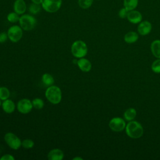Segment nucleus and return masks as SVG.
Masks as SVG:
<instances>
[{
	"label": "nucleus",
	"instance_id": "0eeeda50",
	"mask_svg": "<svg viewBox=\"0 0 160 160\" xmlns=\"http://www.w3.org/2000/svg\"><path fill=\"white\" fill-rule=\"evenodd\" d=\"M4 140L7 144L13 149H18L21 146V139L12 132H8L4 136Z\"/></svg>",
	"mask_w": 160,
	"mask_h": 160
},
{
	"label": "nucleus",
	"instance_id": "aec40b11",
	"mask_svg": "<svg viewBox=\"0 0 160 160\" xmlns=\"http://www.w3.org/2000/svg\"><path fill=\"white\" fill-rule=\"evenodd\" d=\"M42 81L44 83V84L47 86H51L54 82L53 77L50 74H48V73H45L42 75Z\"/></svg>",
	"mask_w": 160,
	"mask_h": 160
},
{
	"label": "nucleus",
	"instance_id": "4be33fe9",
	"mask_svg": "<svg viewBox=\"0 0 160 160\" xmlns=\"http://www.w3.org/2000/svg\"><path fill=\"white\" fill-rule=\"evenodd\" d=\"M93 1L94 0H78V3L81 8L86 9L92 6Z\"/></svg>",
	"mask_w": 160,
	"mask_h": 160
},
{
	"label": "nucleus",
	"instance_id": "f3484780",
	"mask_svg": "<svg viewBox=\"0 0 160 160\" xmlns=\"http://www.w3.org/2000/svg\"><path fill=\"white\" fill-rule=\"evenodd\" d=\"M139 35L134 31H129L127 32L124 36V40L126 42L131 44L136 42L138 40Z\"/></svg>",
	"mask_w": 160,
	"mask_h": 160
},
{
	"label": "nucleus",
	"instance_id": "f03ea898",
	"mask_svg": "<svg viewBox=\"0 0 160 160\" xmlns=\"http://www.w3.org/2000/svg\"><path fill=\"white\" fill-rule=\"evenodd\" d=\"M45 96L49 102L56 104L59 103L61 101L62 92L59 87L51 86L47 88L45 92Z\"/></svg>",
	"mask_w": 160,
	"mask_h": 160
},
{
	"label": "nucleus",
	"instance_id": "bb28decb",
	"mask_svg": "<svg viewBox=\"0 0 160 160\" xmlns=\"http://www.w3.org/2000/svg\"><path fill=\"white\" fill-rule=\"evenodd\" d=\"M34 142L29 139H26L22 141V142H21V146L26 148V149H30L31 148H32L34 146Z\"/></svg>",
	"mask_w": 160,
	"mask_h": 160
},
{
	"label": "nucleus",
	"instance_id": "4468645a",
	"mask_svg": "<svg viewBox=\"0 0 160 160\" xmlns=\"http://www.w3.org/2000/svg\"><path fill=\"white\" fill-rule=\"evenodd\" d=\"M63 158L64 153L59 149H53L48 154V158L49 160H61Z\"/></svg>",
	"mask_w": 160,
	"mask_h": 160
},
{
	"label": "nucleus",
	"instance_id": "9b49d317",
	"mask_svg": "<svg viewBox=\"0 0 160 160\" xmlns=\"http://www.w3.org/2000/svg\"><path fill=\"white\" fill-rule=\"evenodd\" d=\"M126 18L128 21L132 24H139L142 21V16L139 11L133 9L128 11Z\"/></svg>",
	"mask_w": 160,
	"mask_h": 160
},
{
	"label": "nucleus",
	"instance_id": "5701e85b",
	"mask_svg": "<svg viewBox=\"0 0 160 160\" xmlns=\"http://www.w3.org/2000/svg\"><path fill=\"white\" fill-rule=\"evenodd\" d=\"M10 95V92L9 89L6 87H0V99L6 100L8 99Z\"/></svg>",
	"mask_w": 160,
	"mask_h": 160
},
{
	"label": "nucleus",
	"instance_id": "39448f33",
	"mask_svg": "<svg viewBox=\"0 0 160 160\" xmlns=\"http://www.w3.org/2000/svg\"><path fill=\"white\" fill-rule=\"evenodd\" d=\"M62 0H43L42 8L46 12L53 13L57 12L61 7Z\"/></svg>",
	"mask_w": 160,
	"mask_h": 160
},
{
	"label": "nucleus",
	"instance_id": "a878e982",
	"mask_svg": "<svg viewBox=\"0 0 160 160\" xmlns=\"http://www.w3.org/2000/svg\"><path fill=\"white\" fill-rule=\"evenodd\" d=\"M151 69L155 73H160V59L155 60L152 63Z\"/></svg>",
	"mask_w": 160,
	"mask_h": 160
},
{
	"label": "nucleus",
	"instance_id": "f257e3e1",
	"mask_svg": "<svg viewBox=\"0 0 160 160\" xmlns=\"http://www.w3.org/2000/svg\"><path fill=\"white\" fill-rule=\"evenodd\" d=\"M126 132L127 135L133 139L141 138L144 132L142 125L136 121H131L126 126Z\"/></svg>",
	"mask_w": 160,
	"mask_h": 160
},
{
	"label": "nucleus",
	"instance_id": "6e6552de",
	"mask_svg": "<svg viewBox=\"0 0 160 160\" xmlns=\"http://www.w3.org/2000/svg\"><path fill=\"white\" fill-rule=\"evenodd\" d=\"M126 126V124L124 119L119 117L112 118L109 122V127L114 132L122 131L125 129Z\"/></svg>",
	"mask_w": 160,
	"mask_h": 160
},
{
	"label": "nucleus",
	"instance_id": "c85d7f7f",
	"mask_svg": "<svg viewBox=\"0 0 160 160\" xmlns=\"http://www.w3.org/2000/svg\"><path fill=\"white\" fill-rule=\"evenodd\" d=\"M8 38V36L7 33H6L4 32H1L0 33V43H3V42H6Z\"/></svg>",
	"mask_w": 160,
	"mask_h": 160
},
{
	"label": "nucleus",
	"instance_id": "7ed1b4c3",
	"mask_svg": "<svg viewBox=\"0 0 160 160\" xmlns=\"http://www.w3.org/2000/svg\"><path fill=\"white\" fill-rule=\"evenodd\" d=\"M19 22L21 28L23 30L31 31L35 28L37 24V20L32 15L23 14L19 18Z\"/></svg>",
	"mask_w": 160,
	"mask_h": 160
},
{
	"label": "nucleus",
	"instance_id": "7c9ffc66",
	"mask_svg": "<svg viewBox=\"0 0 160 160\" xmlns=\"http://www.w3.org/2000/svg\"><path fill=\"white\" fill-rule=\"evenodd\" d=\"M42 1L43 0H31L32 3H34V4H39V5H41Z\"/></svg>",
	"mask_w": 160,
	"mask_h": 160
},
{
	"label": "nucleus",
	"instance_id": "473e14b6",
	"mask_svg": "<svg viewBox=\"0 0 160 160\" xmlns=\"http://www.w3.org/2000/svg\"><path fill=\"white\" fill-rule=\"evenodd\" d=\"M2 105V103H1V99H0V106Z\"/></svg>",
	"mask_w": 160,
	"mask_h": 160
},
{
	"label": "nucleus",
	"instance_id": "cd10ccee",
	"mask_svg": "<svg viewBox=\"0 0 160 160\" xmlns=\"http://www.w3.org/2000/svg\"><path fill=\"white\" fill-rule=\"evenodd\" d=\"M128 12V11L125 8L123 7L121 9H120L119 11H118V16L121 19H124L127 18Z\"/></svg>",
	"mask_w": 160,
	"mask_h": 160
},
{
	"label": "nucleus",
	"instance_id": "a211bd4d",
	"mask_svg": "<svg viewBox=\"0 0 160 160\" xmlns=\"http://www.w3.org/2000/svg\"><path fill=\"white\" fill-rule=\"evenodd\" d=\"M136 111L134 108H130L127 109L125 112H124L123 116L125 120L128 121H132L135 119L136 116Z\"/></svg>",
	"mask_w": 160,
	"mask_h": 160
},
{
	"label": "nucleus",
	"instance_id": "1a4fd4ad",
	"mask_svg": "<svg viewBox=\"0 0 160 160\" xmlns=\"http://www.w3.org/2000/svg\"><path fill=\"white\" fill-rule=\"evenodd\" d=\"M32 103L28 99H22L19 100L17 104V108L19 112L22 114L29 113L32 108Z\"/></svg>",
	"mask_w": 160,
	"mask_h": 160
},
{
	"label": "nucleus",
	"instance_id": "dca6fc26",
	"mask_svg": "<svg viewBox=\"0 0 160 160\" xmlns=\"http://www.w3.org/2000/svg\"><path fill=\"white\" fill-rule=\"evenodd\" d=\"M151 50L154 57L160 59V40L156 39L152 42Z\"/></svg>",
	"mask_w": 160,
	"mask_h": 160
},
{
	"label": "nucleus",
	"instance_id": "f8f14e48",
	"mask_svg": "<svg viewBox=\"0 0 160 160\" xmlns=\"http://www.w3.org/2000/svg\"><path fill=\"white\" fill-rule=\"evenodd\" d=\"M13 9L19 15L23 14L26 9L27 5L24 0H16L13 3Z\"/></svg>",
	"mask_w": 160,
	"mask_h": 160
},
{
	"label": "nucleus",
	"instance_id": "393cba45",
	"mask_svg": "<svg viewBox=\"0 0 160 160\" xmlns=\"http://www.w3.org/2000/svg\"><path fill=\"white\" fill-rule=\"evenodd\" d=\"M32 106L36 109H41L44 106V101L41 98H36L32 102Z\"/></svg>",
	"mask_w": 160,
	"mask_h": 160
},
{
	"label": "nucleus",
	"instance_id": "6ab92c4d",
	"mask_svg": "<svg viewBox=\"0 0 160 160\" xmlns=\"http://www.w3.org/2000/svg\"><path fill=\"white\" fill-rule=\"evenodd\" d=\"M139 0H123V7L128 11L136 9L138 5Z\"/></svg>",
	"mask_w": 160,
	"mask_h": 160
},
{
	"label": "nucleus",
	"instance_id": "9d476101",
	"mask_svg": "<svg viewBox=\"0 0 160 160\" xmlns=\"http://www.w3.org/2000/svg\"><path fill=\"white\" fill-rule=\"evenodd\" d=\"M152 29V24L148 21H141L138 26V32L141 36H146L150 33Z\"/></svg>",
	"mask_w": 160,
	"mask_h": 160
},
{
	"label": "nucleus",
	"instance_id": "20e7f679",
	"mask_svg": "<svg viewBox=\"0 0 160 160\" xmlns=\"http://www.w3.org/2000/svg\"><path fill=\"white\" fill-rule=\"evenodd\" d=\"M71 50L72 55L78 58L84 57L88 53V47L86 44L81 40L74 42L71 46Z\"/></svg>",
	"mask_w": 160,
	"mask_h": 160
},
{
	"label": "nucleus",
	"instance_id": "2f4dec72",
	"mask_svg": "<svg viewBox=\"0 0 160 160\" xmlns=\"http://www.w3.org/2000/svg\"><path fill=\"white\" fill-rule=\"evenodd\" d=\"M76 159H80V160H82V158H79V157H76V158H73V160H76Z\"/></svg>",
	"mask_w": 160,
	"mask_h": 160
},
{
	"label": "nucleus",
	"instance_id": "ddd939ff",
	"mask_svg": "<svg viewBox=\"0 0 160 160\" xmlns=\"http://www.w3.org/2000/svg\"><path fill=\"white\" fill-rule=\"evenodd\" d=\"M78 66L79 68L83 72H89L92 68V65L91 62L84 58H80L77 62Z\"/></svg>",
	"mask_w": 160,
	"mask_h": 160
},
{
	"label": "nucleus",
	"instance_id": "2eb2a0df",
	"mask_svg": "<svg viewBox=\"0 0 160 160\" xmlns=\"http://www.w3.org/2000/svg\"><path fill=\"white\" fill-rule=\"evenodd\" d=\"M2 107L4 112L6 113H11L14 111L15 104L12 100L7 99L2 102Z\"/></svg>",
	"mask_w": 160,
	"mask_h": 160
},
{
	"label": "nucleus",
	"instance_id": "c756f323",
	"mask_svg": "<svg viewBox=\"0 0 160 160\" xmlns=\"http://www.w3.org/2000/svg\"><path fill=\"white\" fill-rule=\"evenodd\" d=\"M0 160H14V158L11 154H4L0 158Z\"/></svg>",
	"mask_w": 160,
	"mask_h": 160
},
{
	"label": "nucleus",
	"instance_id": "b1692460",
	"mask_svg": "<svg viewBox=\"0 0 160 160\" xmlns=\"http://www.w3.org/2000/svg\"><path fill=\"white\" fill-rule=\"evenodd\" d=\"M19 18L20 17H19V14L15 12L14 11L9 12L7 16L8 21L11 23H15L19 21Z\"/></svg>",
	"mask_w": 160,
	"mask_h": 160
},
{
	"label": "nucleus",
	"instance_id": "423d86ee",
	"mask_svg": "<svg viewBox=\"0 0 160 160\" xmlns=\"http://www.w3.org/2000/svg\"><path fill=\"white\" fill-rule=\"evenodd\" d=\"M7 34L8 38L11 41L16 42L19 41L22 36V29L21 26L14 25L9 28Z\"/></svg>",
	"mask_w": 160,
	"mask_h": 160
},
{
	"label": "nucleus",
	"instance_id": "412c9836",
	"mask_svg": "<svg viewBox=\"0 0 160 160\" xmlns=\"http://www.w3.org/2000/svg\"><path fill=\"white\" fill-rule=\"evenodd\" d=\"M42 6L41 5L34 4V3H31L29 6V11L31 14H38L41 10Z\"/></svg>",
	"mask_w": 160,
	"mask_h": 160
}]
</instances>
